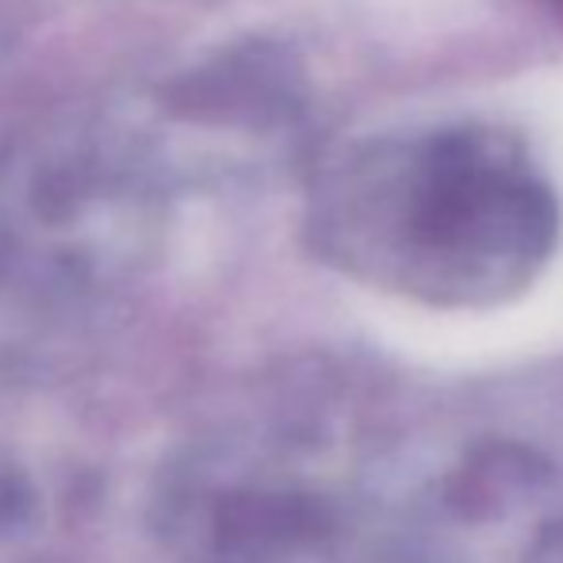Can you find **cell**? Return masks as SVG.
Returning <instances> with one entry per match:
<instances>
[{"label":"cell","mask_w":563,"mask_h":563,"mask_svg":"<svg viewBox=\"0 0 563 563\" xmlns=\"http://www.w3.org/2000/svg\"><path fill=\"white\" fill-rule=\"evenodd\" d=\"M353 242L438 291L495 288L549 250L556 200L529 150L498 126H433L356 150L334 177Z\"/></svg>","instance_id":"1"},{"label":"cell","mask_w":563,"mask_h":563,"mask_svg":"<svg viewBox=\"0 0 563 563\" xmlns=\"http://www.w3.org/2000/svg\"><path fill=\"white\" fill-rule=\"evenodd\" d=\"M549 4H552V8H560V12H563V0H549Z\"/></svg>","instance_id":"2"}]
</instances>
